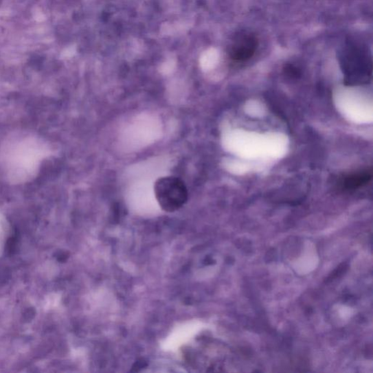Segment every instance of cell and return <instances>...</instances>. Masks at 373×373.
<instances>
[{
	"instance_id": "5b68a950",
	"label": "cell",
	"mask_w": 373,
	"mask_h": 373,
	"mask_svg": "<svg viewBox=\"0 0 373 373\" xmlns=\"http://www.w3.org/2000/svg\"><path fill=\"white\" fill-rule=\"evenodd\" d=\"M286 72L287 74H290L292 76H296L298 74V70L293 66H289L286 68Z\"/></svg>"
},
{
	"instance_id": "3957f363",
	"label": "cell",
	"mask_w": 373,
	"mask_h": 373,
	"mask_svg": "<svg viewBox=\"0 0 373 373\" xmlns=\"http://www.w3.org/2000/svg\"><path fill=\"white\" fill-rule=\"evenodd\" d=\"M258 44L255 34L246 31L238 32L228 47V54L234 62H247L256 54Z\"/></svg>"
},
{
	"instance_id": "6da1fadb",
	"label": "cell",
	"mask_w": 373,
	"mask_h": 373,
	"mask_svg": "<svg viewBox=\"0 0 373 373\" xmlns=\"http://www.w3.org/2000/svg\"><path fill=\"white\" fill-rule=\"evenodd\" d=\"M50 153L41 137L27 131H16L0 146V167L10 183H25L34 179Z\"/></svg>"
},
{
	"instance_id": "277c9868",
	"label": "cell",
	"mask_w": 373,
	"mask_h": 373,
	"mask_svg": "<svg viewBox=\"0 0 373 373\" xmlns=\"http://www.w3.org/2000/svg\"><path fill=\"white\" fill-rule=\"evenodd\" d=\"M371 170H364L348 174L339 180V185L343 190H354L366 185L372 179Z\"/></svg>"
},
{
	"instance_id": "7a4b0ae2",
	"label": "cell",
	"mask_w": 373,
	"mask_h": 373,
	"mask_svg": "<svg viewBox=\"0 0 373 373\" xmlns=\"http://www.w3.org/2000/svg\"><path fill=\"white\" fill-rule=\"evenodd\" d=\"M154 192L160 207L167 212L181 209L188 199L186 185L175 177L159 178L155 183Z\"/></svg>"
}]
</instances>
